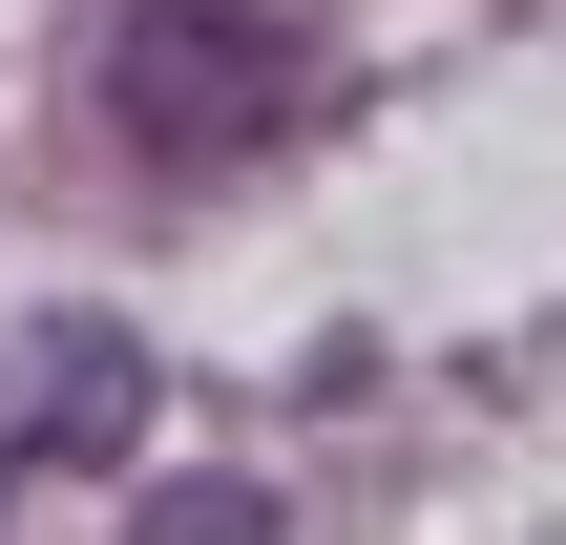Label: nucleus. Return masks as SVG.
I'll list each match as a JSON object with an SVG mask.
<instances>
[{
	"label": "nucleus",
	"mask_w": 566,
	"mask_h": 545,
	"mask_svg": "<svg viewBox=\"0 0 566 545\" xmlns=\"http://www.w3.org/2000/svg\"><path fill=\"white\" fill-rule=\"evenodd\" d=\"M84 105H105L147 168H252V147L315 126V42H294L273 0H126V21L84 42Z\"/></svg>",
	"instance_id": "f257e3e1"
}]
</instances>
